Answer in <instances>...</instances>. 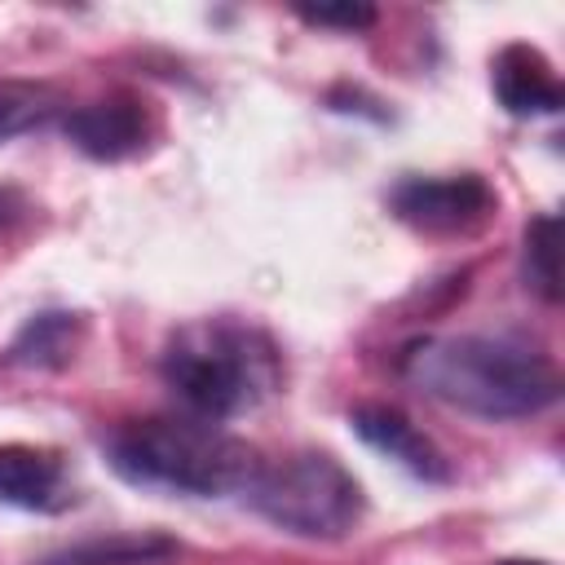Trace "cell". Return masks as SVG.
Segmentation results:
<instances>
[{"mask_svg": "<svg viewBox=\"0 0 565 565\" xmlns=\"http://www.w3.org/2000/svg\"><path fill=\"white\" fill-rule=\"evenodd\" d=\"M402 375L477 419H525L556 402V362L516 335H428L402 353Z\"/></svg>", "mask_w": 565, "mask_h": 565, "instance_id": "1", "label": "cell"}, {"mask_svg": "<svg viewBox=\"0 0 565 565\" xmlns=\"http://www.w3.org/2000/svg\"><path fill=\"white\" fill-rule=\"evenodd\" d=\"M159 371L181 411L212 424L256 411L282 380L274 340L234 318H199L177 327L163 344Z\"/></svg>", "mask_w": 565, "mask_h": 565, "instance_id": "2", "label": "cell"}, {"mask_svg": "<svg viewBox=\"0 0 565 565\" xmlns=\"http://www.w3.org/2000/svg\"><path fill=\"white\" fill-rule=\"evenodd\" d=\"M106 455L119 477L172 494H247L260 459L247 441L199 415L128 419L110 433Z\"/></svg>", "mask_w": 565, "mask_h": 565, "instance_id": "3", "label": "cell"}, {"mask_svg": "<svg viewBox=\"0 0 565 565\" xmlns=\"http://www.w3.org/2000/svg\"><path fill=\"white\" fill-rule=\"evenodd\" d=\"M247 503L269 525L300 539H344L362 521L358 477L322 450H300L278 463H260L256 481L247 486Z\"/></svg>", "mask_w": 565, "mask_h": 565, "instance_id": "4", "label": "cell"}, {"mask_svg": "<svg viewBox=\"0 0 565 565\" xmlns=\"http://www.w3.org/2000/svg\"><path fill=\"white\" fill-rule=\"evenodd\" d=\"M393 212L424 234H472L494 216V190L472 177H406L388 194Z\"/></svg>", "mask_w": 565, "mask_h": 565, "instance_id": "5", "label": "cell"}, {"mask_svg": "<svg viewBox=\"0 0 565 565\" xmlns=\"http://www.w3.org/2000/svg\"><path fill=\"white\" fill-rule=\"evenodd\" d=\"M66 137L84 154H93V159H128L150 137L146 102H137V97H106V102L79 106V110L66 115Z\"/></svg>", "mask_w": 565, "mask_h": 565, "instance_id": "6", "label": "cell"}, {"mask_svg": "<svg viewBox=\"0 0 565 565\" xmlns=\"http://www.w3.org/2000/svg\"><path fill=\"white\" fill-rule=\"evenodd\" d=\"M353 433L371 446V450H380V455H388L397 468H406L411 477H419V481H446V459H441V450L397 411V406H384V402H366V406H358L353 411Z\"/></svg>", "mask_w": 565, "mask_h": 565, "instance_id": "7", "label": "cell"}, {"mask_svg": "<svg viewBox=\"0 0 565 565\" xmlns=\"http://www.w3.org/2000/svg\"><path fill=\"white\" fill-rule=\"evenodd\" d=\"M0 503L26 508V512H57L71 503L66 468L53 450L40 446H0Z\"/></svg>", "mask_w": 565, "mask_h": 565, "instance_id": "8", "label": "cell"}, {"mask_svg": "<svg viewBox=\"0 0 565 565\" xmlns=\"http://www.w3.org/2000/svg\"><path fill=\"white\" fill-rule=\"evenodd\" d=\"M490 84H494V97L503 102V110H512V115H556L561 110L556 71L534 44L499 49V57L490 66Z\"/></svg>", "mask_w": 565, "mask_h": 565, "instance_id": "9", "label": "cell"}, {"mask_svg": "<svg viewBox=\"0 0 565 565\" xmlns=\"http://www.w3.org/2000/svg\"><path fill=\"white\" fill-rule=\"evenodd\" d=\"M79 344V318L75 313H40L22 327V335L9 349V362L22 366H62Z\"/></svg>", "mask_w": 565, "mask_h": 565, "instance_id": "10", "label": "cell"}, {"mask_svg": "<svg viewBox=\"0 0 565 565\" xmlns=\"http://www.w3.org/2000/svg\"><path fill=\"white\" fill-rule=\"evenodd\" d=\"M57 110V93L49 84L31 79H0V146L35 124H44Z\"/></svg>", "mask_w": 565, "mask_h": 565, "instance_id": "11", "label": "cell"}, {"mask_svg": "<svg viewBox=\"0 0 565 565\" xmlns=\"http://www.w3.org/2000/svg\"><path fill=\"white\" fill-rule=\"evenodd\" d=\"M168 552H172V543H163V539H110V543L97 539V543L57 552L44 565H150V561H163Z\"/></svg>", "mask_w": 565, "mask_h": 565, "instance_id": "12", "label": "cell"}, {"mask_svg": "<svg viewBox=\"0 0 565 565\" xmlns=\"http://www.w3.org/2000/svg\"><path fill=\"white\" fill-rule=\"evenodd\" d=\"M525 282L543 300L561 296V247H556V221L552 216H539L525 230Z\"/></svg>", "mask_w": 565, "mask_h": 565, "instance_id": "13", "label": "cell"}, {"mask_svg": "<svg viewBox=\"0 0 565 565\" xmlns=\"http://www.w3.org/2000/svg\"><path fill=\"white\" fill-rule=\"evenodd\" d=\"M305 22L313 26H340V31H362L375 22V9L366 4H318V9H300Z\"/></svg>", "mask_w": 565, "mask_h": 565, "instance_id": "14", "label": "cell"}, {"mask_svg": "<svg viewBox=\"0 0 565 565\" xmlns=\"http://www.w3.org/2000/svg\"><path fill=\"white\" fill-rule=\"evenodd\" d=\"M499 565H543V561H499Z\"/></svg>", "mask_w": 565, "mask_h": 565, "instance_id": "15", "label": "cell"}]
</instances>
